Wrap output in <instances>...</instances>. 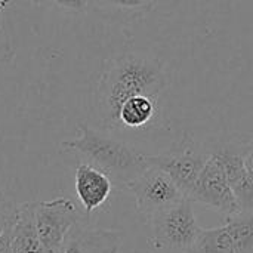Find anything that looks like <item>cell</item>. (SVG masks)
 I'll list each match as a JSON object with an SVG mask.
<instances>
[{"label":"cell","instance_id":"2","mask_svg":"<svg viewBox=\"0 0 253 253\" xmlns=\"http://www.w3.org/2000/svg\"><path fill=\"white\" fill-rule=\"evenodd\" d=\"M79 129L80 135L71 141H64L62 150L102 170L114 185L126 188L129 182L151 168L150 154L135 148L116 133L86 123L80 125Z\"/></svg>","mask_w":253,"mask_h":253},{"label":"cell","instance_id":"8","mask_svg":"<svg viewBox=\"0 0 253 253\" xmlns=\"http://www.w3.org/2000/svg\"><path fill=\"white\" fill-rule=\"evenodd\" d=\"M222 163L242 212H253V178L243 162V142L228 141L211 150Z\"/></svg>","mask_w":253,"mask_h":253},{"label":"cell","instance_id":"18","mask_svg":"<svg viewBox=\"0 0 253 253\" xmlns=\"http://www.w3.org/2000/svg\"><path fill=\"white\" fill-rule=\"evenodd\" d=\"M243 162H245L248 172L253 178V138L243 142Z\"/></svg>","mask_w":253,"mask_h":253},{"label":"cell","instance_id":"7","mask_svg":"<svg viewBox=\"0 0 253 253\" xmlns=\"http://www.w3.org/2000/svg\"><path fill=\"white\" fill-rule=\"evenodd\" d=\"M187 197L193 203H202L209 209L221 213L224 218L242 212L227 179L224 166L212 153Z\"/></svg>","mask_w":253,"mask_h":253},{"label":"cell","instance_id":"13","mask_svg":"<svg viewBox=\"0 0 253 253\" xmlns=\"http://www.w3.org/2000/svg\"><path fill=\"white\" fill-rule=\"evenodd\" d=\"M190 253H237L234 242L225 225L216 228H202Z\"/></svg>","mask_w":253,"mask_h":253},{"label":"cell","instance_id":"14","mask_svg":"<svg viewBox=\"0 0 253 253\" xmlns=\"http://www.w3.org/2000/svg\"><path fill=\"white\" fill-rule=\"evenodd\" d=\"M237 253H253V212H239L224 218Z\"/></svg>","mask_w":253,"mask_h":253},{"label":"cell","instance_id":"20","mask_svg":"<svg viewBox=\"0 0 253 253\" xmlns=\"http://www.w3.org/2000/svg\"><path fill=\"white\" fill-rule=\"evenodd\" d=\"M7 3H9V0H0V36H4L3 34V12H4V7Z\"/></svg>","mask_w":253,"mask_h":253},{"label":"cell","instance_id":"11","mask_svg":"<svg viewBox=\"0 0 253 253\" xmlns=\"http://www.w3.org/2000/svg\"><path fill=\"white\" fill-rule=\"evenodd\" d=\"M159 116V98L138 95L127 99L119 111L117 132L139 130L151 125ZM117 135V133H116Z\"/></svg>","mask_w":253,"mask_h":253},{"label":"cell","instance_id":"10","mask_svg":"<svg viewBox=\"0 0 253 253\" xmlns=\"http://www.w3.org/2000/svg\"><path fill=\"white\" fill-rule=\"evenodd\" d=\"M74 187L84 212L89 215L108 200L114 184L110 176L98 168L79 162L74 173Z\"/></svg>","mask_w":253,"mask_h":253},{"label":"cell","instance_id":"16","mask_svg":"<svg viewBox=\"0 0 253 253\" xmlns=\"http://www.w3.org/2000/svg\"><path fill=\"white\" fill-rule=\"evenodd\" d=\"M95 4L105 9H116L123 12H147L154 7L151 0H93Z\"/></svg>","mask_w":253,"mask_h":253},{"label":"cell","instance_id":"5","mask_svg":"<svg viewBox=\"0 0 253 253\" xmlns=\"http://www.w3.org/2000/svg\"><path fill=\"white\" fill-rule=\"evenodd\" d=\"M126 188L133 194L136 211L147 222L156 213L173 206L185 197L173 179L154 166L129 182Z\"/></svg>","mask_w":253,"mask_h":253},{"label":"cell","instance_id":"19","mask_svg":"<svg viewBox=\"0 0 253 253\" xmlns=\"http://www.w3.org/2000/svg\"><path fill=\"white\" fill-rule=\"evenodd\" d=\"M12 234H13V227L6 230L0 236V253H10V246H12Z\"/></svg>","mask_w":253,"mask_h":253},{"label":"cell","instance_id":"3","mask_svg":"<svg viewBox=\"0 0 253 253\" xmlns=\"http://www.w3.org/2000/svg\"><path fill=\"white\" fill-rule=\"evenodd\" d=\"M151 243L156 249L190 253L200 233L193 202L184 197L173 206L156 213L150 221Z\"/></svg>","mask_w":253,"mask_h":253},{"label":"cell","instance_id":"17","mask_svg":"<svg viewBox=\"0 0 253 253\" xmlns=\"http://www.w3.org/2000/svg\"><path fill=\"white\" fill-rule=\"evenodd\" d=\"M65 10H70V12H76V13H83L87 10L89 7V3L90 0H47Z\"/></svg>","mask_w":253,"mask_h":253},{"label":"cell","instance_id":"15","mask_svg":"<svg viewBox=\"0 0 253 253\" xmlns=\"http://www.w3.org/2000/svg\"><path fill=\"white\" fill-rule=\"evenodd\" d=\"M18 213H19V205L13 202L12 197L0 191V236L15 227L18 221Z\"/></svg>","mask_w":253,"mask_h":253},{"label":"cell","instance_id":"4","mask_svg":"<svg viewBox=\"0 0 253 253\" xmlns=\"http://www.w3.org/2000/svg\"><path fill=\"white\" fill-rule=\"evenodd\" d=\"M209 159L211 150H206L185 133L181 142L169 151L150 154V165L168 173L187 197Z\"/></svg>","mask_w":253,"mask_h":253},{"label":"cell","instance_id":"12","mask_svg":"<svg viewBox=\"0 0 253 253\" xmlns=\"http://www.w3.org/2000/svg\"><path fill=\"white\" fill-rule=\"evenodd\" d=\"M10 253H47L43 248L34 222V202L19 205L18 221L13 227Z\"/></svg>","mask_w":253,"mask_h":253},{"label":"cell","instance_id":"1","mask_svg":"<svg viewBox=\"0 0 253 253\" xmlns=\"http://www.w3.org/2000/svg\"><path fill=\"white\" fill-rule=\"evenodd\" d=\"M169 86L162 59L142 52L120 53L107 61L93 92V113L99 129L117 133L122 105L138 95H159Z\"/></svg>","mask_w":253,"mask_h":253},{"label":"cell","instance_id":"21","mask_svg":"<svg viewBox=\"0 0 253 253\" xmlns=\"http://www.w3.org/2000/svg\"><path fill=\"white\" fill-rule=\"evenodd\" d=\"M151 1H153V4L156 7V6H170V4L178 3L179 0H151Z\"/></svg>","mask_w":253,"mask_h":253},{"label":"cell","instance_id":"6","mask_svg":"<svg viewBox=\"0 0 253 253\" xmlns=\"http://www.w3.org/2000/svg\"><path fill=\"white\" fill-rule=\"evenodd\" d=\"M79 218L76 203L67 197L34 202L36 230L47 253H58L65 236L79 222Z\"/></svg>","mask_w":253,"mask_h":253},{"label":"cell","instance_id":"9","mask_svg":"<svg viewBox=\"0 0 253 253\" xmlns=\"http://www.w3.org/2000/svg\"><path fill=\"white\" fill-rule=\"evenodd\" d=\"M123 234L117 230L87 228L77 222L65 236L58 253H119Z\"/></svg>","mask_w":253,"mask_h":253}]
</instances>
